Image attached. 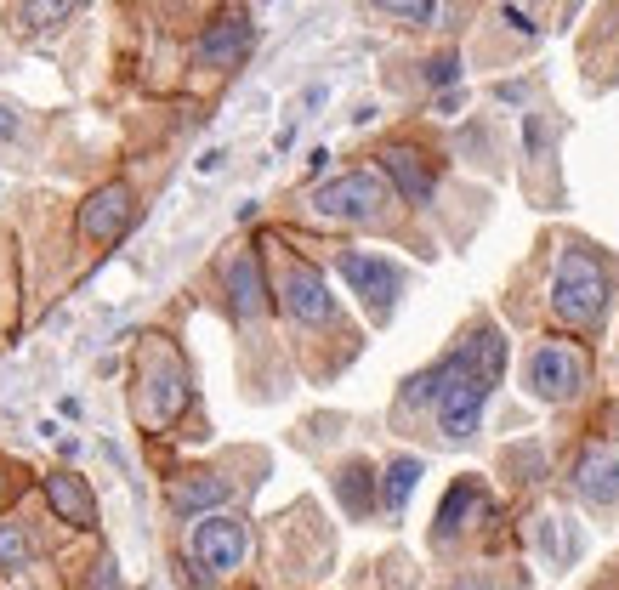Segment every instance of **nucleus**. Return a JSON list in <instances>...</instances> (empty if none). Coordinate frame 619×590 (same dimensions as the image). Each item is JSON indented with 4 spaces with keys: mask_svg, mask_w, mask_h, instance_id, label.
<instances>
[{
    "mask_svg": "<svg viewBox=\"0 0 619 590\" xmlns=\"http://www.w3.org/2000/svg\"><path fill=\"white\" fill-rule=\"evenodd\" d=\"M506 375V335L495 324H483L472 341H460L449 358L426 369V381H432V409H438V432L449 443H466V437L478 432L483 420V403L489 392L500 386Z\"/></svg>",
    "mask_w": 619,
    "mask_h": 590,
    "instance_id": "f257e3e1",
    "label": "nucleus"
},
{
    "mask_svg": "<svg viewBox=\"0 0 619 590\" xmlns=\"http://www.w3.org/2000/svg\"><path fill=\"white\" fill-rule=\"evenodd\" d=\"M608 307H614V267L591 244H563L551 273V313L574 330H591L608 318Z\"/></svg>",
    "mask_w": 619,
    "mask_h": 590,
    "instance_id": "f03ea898",
    "label": "nucleus"
},
{
    "mask_svg": "<svg viewBox=\"0 0 619 590\" xmlns=\"http://www.w3.org/2000/svg\"><path fill=\"white\" fill-rule=\"evenodd\" d=\"M392 199H398V188L387 182V171H347L313 193V216H324V222H375V216H387Z\"/></svg>",
    "mask_w": 619,
    "mask_h": 590,
    "instance_id": "7ed1b4c3",
    "label": "nucleus"
},
{
    "mask_svg": "<svg viewBox=\"0 0 619 590\" xmlns=\"http://www.w3.org/2000/svg\"><path fill=\"white\" fill-rule=\"evenodd\" d=\"M341 278L353 284V295L370 307V318H381L387 324L392 307H398V295H404V267L387 256H375V250H341L336 256Z\"/></svg>",
    "mask_w": 619,
    "mask_h": 590,
    "instance_id": "20e7f679",
    "label": "nucleus"
},
{
    "mask_svg": "<svg viewBox=\"0 0 619 590\" xmlns=\"http://www.w3.org/2000/svg\"><path fill=\"white\" fill-rule=\"evenodd\" d=\"M529 392L540 403H563L574 398L585 386V352L580 347H568V341H540V347L529 352Z\"/></svg>",
    "mask_w": 619,
    "mask_h": 590,
    "instance_id": "39448f33",
    "label": "nucleus"
},
{
    "mask_svg": "<svg viewBox=\"0 0 619 590\" xmlns=\"http://www.w3.org/2000/svg\"><path fill=\"white\" fill-rule=\"evenodd\" d=\"M279 301H284V313L296 318V324H307V330L336 324V295H330V284H324L319 267H307V261H290V267H284Z\"/></svg>",
    "mask_w": 619,
    "mask_h": 590,
    "instance_id": "423d86ee",
    "label": "nucleus"
},
{
    "mask_svg": "<svg viewBox=\"0 0 619 590\" xmlns=\"http://www.w3.org/2000/svg\"><path fill=\"white\" fill-rule=\"evenodd\" d=\"M245 545H250L245 522L222 517V511L194 528V556H199V568H205V573H233L239 562H245Z\"/></svg>",
    "mask_w": 619,
    "mask_h": 590,
    "instance_id": "0eeeda50",
    "label": "nucleus"
},
{
    "mask_svg": "<svg viewBox=\"0 0 619 590\" xmlns=\"http://www.w3.org/2000/svg\"><path fill=\"white\" fill-rule=\"evenodd\" d=\"M250 46H256V23L250 18H222V23H211V29L194 40V63L199 69H239V63L250 57Z\"/></svg>",
    "mask_w": 619,
    "mask_h": 590,
    "instance_id": "6e6552de",
    "label": "nucleus"
},
{
    "mask_svg": "<svg viewBox=\"0 0 619 590\" xmlns=\"http://www.w3.org/2000/svg\"><path fill=\"white\" fill-rule=\"evenodd\" d=\"M131 188H120V182H108V188H97L86 199V205H80V233H86L91 244H114L125 233V227H131Z\"/></svg>",
    "mask_w": 619,
    "mask_h": 590,
    "instance_id": "1a4fd4ad",
    "label": "nucleus"
},
{
    "mask_svg": "<svg viewBox=\"0 0 619 590\" xmlns=\"http://www.w3.org/2000/svg\"><path fill=\"white\" fill-rule=\"evenodd\" d=\"M228 301H233L239 324H256L267 313V278H262V261L250 256V250H239L228 261Z\"/></svg>",
    "mask_w": 619,
    "mask_h": 590,
    "instance_id": "9d476101",
    "label": "nucleus"
},
{
    "mask_svg": "<svg viewBox=\"0 0 619 590\" xmlns=\"http://www.w3.org/2000/svg\"><path fill=\"white\" fill-rule=\"evenodd\" d=\"M182 403H188V375H182V364L171 358V352H160V358H154V369H148L142 415H148V420H171Z\"/></svg>",
    "mask_w": 619,
    "mask_h": 590,
    "instance_id": "9b49d317",
    "label": "nucleus"
},
{
    "mask_svg": "<svg viewBox=\"0 0 619 590\" xmlns=\"http://www.w3.org/2000/svg\"><path fill=\"white\" fill-rule=\"evenodd\" d=\"M381 171H387V182L398 188L404 205H426L432 188H438V176H432L426 154H415V148H387V154H381Z\"/></svg>",
    "mask_w": 619,
    "mask_h": 590,
    "instance_id": "f8f14e48",
    "label": "nucleus"
},
{
    "mask_svg": "<svg viewBox=\"0 0 619 590\" xmlns=\"http://www.w3.org/2000/svg\"><path fill=\"white\" fill-rule=\"evenodd\" d=\"M472 517H489V494H483V483H472V477H460L449 494H443L438 505V528H432V539H455L460 528H472Z\"/></svg>",
    "mask_w": 619,
    "mask_h": 590,
    "instance_id": "ddd939ff",
    "label": "nucleus"
},
{
    "mask_svg": "<svg viewBox=\"0 0 619 590\" xmlns=\"http://www.w3.org/2000/svg\"><path fill=\"white\" fill-rule=\"evenodd\" d=\"M574 494L591 505H614L619 500V460L608 449H585L574 466Z\"/></svg>",
    "mask_w": 619,
    "mask_h": 590,
    "instance_id": "4468645a",
    "label": "nucleus"
},
{
    "mask_svg": "<svg viewBox=\"0 0 619 590\" xmlns=\"http://www.w3.org/2000/svg\"><path fill=\"white\" fill-rule=\"evenodd\" d=\"M46 500H52V511L69 522V528H91V522H97V500H91V488L80 483L74 471H52V477H46Z\"/></svg>",
    "mask_w": 619,
    "mask_h": 590,
    "instance_id": "2eb2a0df",
    "label": "nucleus"
},
{
    "mask_svg": "<svg viewBox=\"0 0 619 590\" xmlns=\"http://www.w3.org/2000/svg\"><path fill=\"white\" fill-rule=\"evenodd\" d=\"M534 539H540V551L551 556V568H568V562H580V551H585L580 528L568 517H540L534 522Z\"/></svg>",
    "mask_w": 619,
    "mask_h": 590,
    "instance_id": "dca6fc26",
    "label": "nucleus"
},
{
    "mask_svg": "<svg viewBox=\"0 0 619 590\" xmlns=\"http://www.w3.org/2000/svg\"><path fill=\"white\" fill-rule=\"evenodd\" d=\"M233 488H228V477H216V471H199V477H182L177 488H171V505H177L182 517L188 511H211V505H222Z\"/></svg>",
    "mask_w": 619,
    "mask_h": 590,
    "instance_id": "f3484780",
    "label": "nucleus"
},
{
    "mask_svg": "<svg viewBox=\"0 0 619 590\" xmlns=\"http://www.w3.org/2000/svg\"><path fill=\"white\" fill-rule=\"evenodd\" d=\"M426 477V466L415 460V454H398L387 466V477H381V505H387L392 517H404V505H409V494H415V483Z\"/></svg>",
    "mask_w": 619,
    "mask_h": 590,
    "instance_id": "a211bd4d",
    "label": "nucleus"
},
{
    "mask_svg": "<svg viewBox=\"0 0 619 590\" xmlns=\"http://www.w3.org/2000/svg\"><path fill=\"white\" fill-rule=\"evenodd\" d=\"M80 6H86V0H23L18 18H23V29H29V35H40V29H57V23H69Z\"/></svg>",
    "mask_w": 619,
    "mask_h": 590,
    "instance_id": "6ab92c4d",
    "label": "nucleus"
},
{
    "mask_svg": "<svg viewBox=\"0 0 619 590\" xmlns=\"http://www.w3.org/2000/svg\"><path fill=\"white\" fill-rule=\"evenodd\" d=\"M336 494H341V505L353 511V517H364L375 505V477H370V466H347L336 477Z\"/></svg>",
    "mask_w": 619,
    "mask_h": 590,
    "instance_id": "aec40b11",
    "label": "nucleus"
},
{
    "mask_svg": "<svg viewBox=\"0 0 619 590\" xmlns=\"http://www.w3.org/2000/svg\"><path fill=\"white\" fill-rule=\"evenodd\" d=\"M35 562V545H29V534H23L18 522H0V573H18Z\"/></svg>",
    "mask_w": 619,
    "mask_h": 590,
    "instance_id": "412c9836",
    "label": "nucleus"
},
{
    "mask_svg": "<svg viewBox=\"0 0 619 590\" xmlns=\"http://www.w3.org/2000/svg\"><path fill=\"white\" fill-rule=\"evenodd\" d=\"M375 12H387V18H398V23H415V29H426V23H438V0H370Z\"/></svg>",
    "mask_w": 619,
    "mask_h": 590,
    "instance_id": "4be33fe9",
    "label": "nucleus"
},
{
    "mask_svg": "<svg viewBox=\"0 0 619 590\" xmlns=\"http://www.w3.org/2000/svg\"><path fill=\"white\" fill-rule=\"evenodd\" d=\"M426 86H438V91L460 86V57H455V52H438V57H432V63H426Z\"/></svg>",
    "mask_w": 619,
    "mask_h": 590,
    "instance_id": "5701e85b",
    "label": "nucleus"
},
{
    "mask_svg": "<svg viewBox=\"0 0 619 590\" xmlns=\"http://www.w3.org/2000/svg\"><path fill=\"white\" fill-rule=\"evenodd\" d=\"M523 148H529V159L546 154V114H523Z\"/></svg>",
    "mask_w": 619,
    "mask_h": 590,
    "instance_id": "b1692460",
    "label": "nucleus"
},
{
    "mask_svg": "<svg viewBox=\"0 0 619 590\" xmlns=\"http://www.w3.org/2000/svg\"><path fill=\"white\" fill-rule=\"evenodd\" d=\"M114 585H120V573H114V556H97V562H91L86 590H114Z\"/></svg>",
    "mask_w": 619,
    "mask_h": 590,
    "instance_id": "393cba45",
    "label": "nucleus"
},
{
    "mask_svg": "<svg viewBox=\"0 0 619 590\" xmlns=\"http://www.w3.org/2000/svg\"><path fill=\"white\" fill-rule=\"evenodd\" d=\"M500 23H512L523 40H534V18L523 12V6H517V0H506V6H500Z\"/></svg>",
    "mask_w": 619,
    "mask_h": 590,
    "instance_id": "a878e982",
    "label": "nucleus"
},
{
    "mask_svg": "<svg viewBox=\"0 0 619 590\" xmlns=\"http://www.w3.org/2000/svg\"><path fill=\"white\" fill-rule=\"evenodd\" d=\"M495 97H500V103H523V97H529V86H523V80H500Z\"/></svg>",
    "mask_w": 619,
    "mask_h": 590,
    "instance_id": "bb28decb",
    "label": "nucleus"
},
{
    "mask_svg": "<svg viewBox=\"0 0 619 590\" xmlns=\"http://www.w3.org/2000/svg\"><path fill=\"white\" fill-rule=\"evenodd\" d=\"M307 171H313V176L330 171V148H313V154H307Z\"/></svg>",
    "mask_w": 619,
    "mask_h": 590,
    "instance_id": "cd10ccee",
    "label": "nucleus"
},
{
    "mask_svg": "<svg viewBox=\"0 0 619 590\" xmlns=\"http://www.w3.org/2000/svg\"><path fill=\"white\" fill-rule=\"evenodd\" d=\"M18 137V114H12V108H0V142H12Z\"/></svg>",
    "mask_w": 619,
    "mask_h": 590,
    "instance_id": "c85d7f7f",
    "label": "nucleus"
},
{
    "mask_svg": "<svg viewBox=\"0 0 619 590\" xmlns=\"http://www.w3.org/2000/svg\"><path fill=\"white\" fill-rule=\"evenodd\" d=\"M222 171V148H211V154H199V176H211Z\"/></svg>",
    "mask_w": 619,
    "mask_h": 590,
    "instance_id": "c756f323",
    "label": "nucleus"
},
{
    "mask_svg": "<svg viewBox=\"0 0 619 590\" xmlns=\"http://www.w3.org/2000/svg\"><path fill=\"white\" fill-rule=\"evenodd\" d=\"M432 108H438L443 120H449V114H455V108H460V91H443V97H438V103H432Z\"/></svg>",
    "mask_w": 619,
    "mask_h": 590,
    "instance_id": "7c9ffc66",
    "label": "nucleus"
},
{
    "mask_svg": "<svg viewBox=\"0 0 619 590\" xmlns=\"http://www.w3.org/2000/svg\"><path fill=\"white\" fill-rule=\"evenodd\" d=\"M290 142H296V120H290V125H284V131H279V137H273V148H279V154H290Z\"/></svg>",
    "mask_w": 619,
    "mask_h": 590,
    "instance_id": "2f4dec72",
    "label": "nucleus"
},
{
    "mask_svg": "<svg viewBox=\"0 0 619 590\" xmlns=\"http://www.w3.org/2000/svg\"><path fill=\"white\" fill-rule=\"evenodd\" d=\"M460 590H489V585H460Z\"/></svg>",
    "mask_w": 619,
    "mask_h": 590,
    "instance_id": "473e14b6",
    "label": "nucleus"
}]
</instances>
